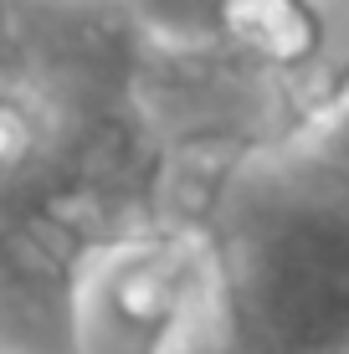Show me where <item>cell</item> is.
<instances>
[{"label": "cell", "mask_w": 349, "mask_h": 354, "mask_svg": "<svg viewBox=\"0 0 349 354\" xmlns=\"http://www.w3.org/2000/svg\"><path fill=\"white\" fill-rule=\"evenodd\" d=\"M236 354H349V180L293 139L232 175L206 226Z\"/></svg>", "instance_id": "6da1fadb"}, {"label": "cell", "mask_w": 349, "mask_h": 354, "mask_svg": "<svg viewBox=\"0 0 349 354\" xmlns=\"http://www.w3.org/2000/svg\"><path fill=\"white\" fill-rule=\"evenodd\" d=\"M293 144H298V149H308L323 169H334V175L349 180V82L293 133Z\"/></svg>", "instance_id": "5b68a950"}, {"label": "cell", "mask_w": 349, "mask_h": 354, "mask_svg": "<svg viewBox=\"0 0 349 354\" xmlns=\"http://www.w3.org/2000/svg\"><path fill=\"white\" fill-rule=\"evenodd\" d=\"M149 52H206L221 46L226 0H124Z\"/></svg>", "instance_id": "277c9868"}, {"label": "cell", "mask_w": 349, "mask_h": 354, "mask_svg": "<svg viewBox=\"0 0 349 354\" xmlns=\"http://www.w3.org/2000/svg\"><path fill=\"white\" fill-rule=\"evenodd\" d=\"M221 41L247 62L287 77L319 108V72L334 52V0H226Z\"/></svg>", "instance_id": "3957f363"}, {"label": "cell", "mask_w": 349, "mask_h": 354, "mask_svg": "<svg viewBox=\"0 0 349 354\" xmlns=\"http://www.w3.org/2000/svg\"><path fill=\"white\" fill-rule=\"evenodd\" d=\"M170 354H236L232 334H226V319H221V303H216V283L206 292V303L190 313V324L180 328V339L170 344Z\"/></svg>", "instance_id": "8992f818"}, {"label": "cell", "mask_w": 349, "mask_h": 354, "mask_svg": "<svg viewBox=\"0 0 349 354\" xmlns=\"http://www.w3.org/2000/svg\"><path fill=\"white\" fill-rule=\"evenodd\" d=\"M211 292V252L185 231H144L88 252L72 283V354H170Z\"/></svg>", "instance_id": "7a4b0ae2"}]
</instances>
